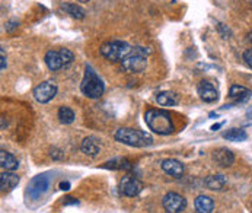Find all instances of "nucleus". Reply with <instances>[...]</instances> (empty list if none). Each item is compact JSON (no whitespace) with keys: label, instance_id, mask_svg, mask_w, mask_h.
<instances>
[{"label":"nucleus","instance_id":"nucleus-1","mask_svg":"<svg viewBox=\"0 0 252 213\" xmlns=\"http://www.w3.org/2000/svg\"><path fill=\"white\" fill-rule=\"evenodd\" d=\"M144 121L147 124V127L156 133V135H171L175 130L174 121L169 115V112L163 111V109H149L144 114Z\"/></svg>","mask_w":252,"mask_h":213},{"label":"nucleus","instance_id":"nucleus-2","mask_svg":"<svg viewBox=\"0 0 252 213\" xmlns=\"http://www.w3.org/2000/svg\"><path fill=\"white\" fill-rule=\"evenodd\" d=\"M115 141L133 147H146L153 144V138L149 133L136 129H128V127L118 129L115 132Z\"/></svg>","mask_w":252,"mask_h":213},{"label":"nucleus","instance_id":"nucleus-3","mask_svg":"<svg viewBox=\"0 0 252 213\" xmlns=\"http://www.w3.org/2000/svg\"><path fill=\"white\" fill-rule=\"evenodd\" d=\"M104 82L99 79V76L95 73V71L91 68V66H86V71H85V76H83V80L80 83V91L85 97L88 98H92V100H96L99 97H102L104 94Z\"/></svg>","mask_w":252,"mask_h":213},{"label":"nucleus","instance_id":"nucleus-4","mask_svg":"<svg viewBox=\"0 0 252 213\" xmlns=\"http://www.w3.org/2000/svg\"><path fill=\"white\" fill-rule=\"evenodd\" d=\"M149 48L146 47H134L130 54L123 60V69L128 73H139L143 71L147 66V56Z\"/></svg>","mask_w":252,"mask_h":213},{"label":"nucleus","instance_id":"nucleus-5","mask_svg":"<svg viewBox=\"0 0 252 213\" xmlns=\"http://www.w3.org/2000/svg\"><path fill=\"white\" fill-rule=\"evenodd\" d=\"M133 48L126 42V41H120V39H114L108 41L105 44H102L101 47V54L109 60V62H123L131 51Z\"/></svg>","mask_w":252,"mask_h":213},{"label":"nucleus","instance_id":"nucleus-6","mask_svg":"<svg viewBox=\"0 0 252 213\" xmlns=\"http://www.w3.org/2000/svg\"><path fill=\"white\" fill-rule=\"evenodd\" d=\"M48 187H50V177H48L47 174L36 176L35 178L31 179V182H30V185H28V190H27L28 197H30L31 200H38V199H41V197L47 193Z\"/></svg>","mask_w":252,"mask_h":213},{"label":"nucleus","instance_id":"nucleus-7","mask_svg":"<svg viewBox=\"0 0 252 213\" xmlns=\"http://www.w3.org/2000/svg\"><path fill=\"white\" fill-rule=\"evenodd\" d=\"M162 206L166 213H181L187 208V200L178 193H168L162 200Z\"/></svg>","mask_w":252,"mask_h":213},{"label":"nucleus","instance_id":"nucleus-8","mask_svg":"<svg viewBox=\"0 0 252 213\" xmlns=\"http://www.w3.org/2000/svg\"><path fill=\"white\" fill-rule=\"evenodd\" d=\"M57 94V86L54 82H42L41 85H38L35 89H34V98L39 104H47L50 103Z\"/></svg>","mask_w":252,"mask_h":213},{"label":"nucleus","instance_id":"nucleus-9","mask_svg":"<svg viewBox=\"0 0 252 213\" xmlns=\"http://www.w3.org/2000/svg\"><path fill=\"white\" fill-rule=\"evenodd\" d=\"M142 190H143V182L139 178L127 176L120 182V191H121V194H124L127 197H136L137 194L142 193Z\"/></svg>","mask_w":252,"mask_h":213},{"label":"nucleus","instance_id":"nucleus-10","mask_svg":"<svg viewBox=\"0 0 252 213\" xmlns=\"http://www.w3.org/2000/svg\"><path fill=\"white\" fill-rule=\"evenodd\" d=\"M197 92L200 95V98L204 101V103H216L219 100V92H217L216 86L209 82V80H203L200 82L198 88H197Z\"/></svg>","mask_w":252,"mask_h":213},{"label":"nucleus","instance_id":"nucleus-11","mask_svg":"<svg viewBox=\"0 0 252 213\" xmlns=\"http://www.w3.org/2000/svg\"><path fill=\"white\" fill-rule=\"evenodd\" d=\"M162 170H163L168 176H171V177L181 178L182 177V174H184V164L180 162L178 159L169 158V159L162 161Z\"/></svg>","mask_w":252,"mask_h":213},{"label":"nucleus","instance_id":"nucleus-12","mask_svg":"<svg viewBox=\"0 0 252 213\" xmlns=\"http://www.w3.org/2000/svg\"><path fill=\"white\" fill-rule=\"evenodd\" d=\"M213 159L216 161L217 165H220L223 168H227L235 162V155L227 147H219L213 153Z\"/></svg>","mask_w":252,"mask_h":213},{"label":"nucleus","instance_id":"nucleus-13","mask_svg":"<svg viewBox=\"0 0 252 213\" xmlns=\"http://www.w3.org/2000/svg\"><path fill=\"white\" fill-rule=\"evenodd\" d=\"M18 182H19V177L12 171H3L0 176V188L3 193L12 191L18 185Z\"/></svg>","mask_w":252,"mask_h":213},{"label":"nucleus","instance_id":"nucleus-14","mask_svg":"<svg viewBox=\"0 0 252 213\" xmlns=\"http://www.w3.org/2000/svg\"><path fill=\"white\" fill-rule=\"evenodd\" d=\"M194 205H195V211H197V213H212L213 212V209H215V202H213V199L209 197V196H204V194H200V196L195 199Z\"/></svg>","mask_w":252,"mask_h":213},{"label":"nucleus","instance_id":"nucleus-15","mask_svg":"<svg viewBox=\"0 0 252 213\" xmlns=\"http://www.w3.org/2000/svg\"><path fill=\"white\" fill-rule=\"evenodd\" d=\"M80 150L85 155H88L91 158H95L99 153L101 146H99V143L96 142L95 138H86V139H83V142L80 143Z\"/></svg>","mask_w":252,"mask_h":213},{"label":"nucleus","instance_id":"nucleus-16","mask_svg":"<svg viewBox=\"0 0 252 213\" xmlns=\"http://www.w3.org/2000/svg\"><path fill=\"white\" fill-rule=\"evenodd\" d=\"M44 60H45V65H47V68H48L50 71H59V69H62V68L64 66L63 62H62L60 53H59V51H54V50L47 51Z\"/></svg>","mask_w":252,"mask_h":213},{"label":"nucleus","instance_id":"nucleus-17","mask_svg":"<svg viewBox=\"0 0 252 213\" xmlns=\"http://www.w3.org/2000/svg\"><path fill=\"white\" fill-rule=\"evenodd\" d=\"M0 167L4 171H15L19 167V162L12 153H9L6 150H1L0 152Z\"/></svg>","mask_w":252,"mask_h":213},{"label":"nucleus","instance_id":"nucleus-18","mask_svg":"<svg viewBox=\"0 0 252 213\" xmlns=\"http://www.w3.org/2000/svg\"><path fill=\"white\" fill-rule=\"evenodd\" d=\"M229 97L232 100H235L236 103H244L247 101L250 97H251V91L247 89L245 86H241V85H233L229 91Z\"/></svg>","mask_w":252,"mask_h":213},{"label":"nucleus","instance_id":"nucleus-19","mask_svg":"<svg viewBox=\"0 0 252 213\" xmlns=\"http://www.w3.org/2000/svg\"><path fill=\"white\" fill-rule=\"evenodd\" d=\"M102 167L107 168V170H124V171L133 170V164L126 158H114L108 162H105Z\"/></svg>","mask_w":252,"mask_h":213},{"label":"nucleus","instance_id":"nucleus-20","mask_svg":"<svg viewBox=\"0 0 252 213\" xmlns=\"http://www.w3.org/2000/svg\"><path fill=\"white\" fill-rule=\"evenodd\" d=\"M156 101L158 104L162 106H172L178 104V95L175 92H171V91H163V92H159L158 97H156Z\"/></svg>","mask_w":252,"mask_h":213},{"label":"nucleus","instance_id":"nucleus-21","mask_svg":"<svg viewBox=\"0 0 252 213\" xmlns=\"http://www.w3.org/2000/svg\"><path fill=\"white\" fill-rule=\"evenodd\" d=\"M226 177L221 176V174H216V176H210V177L206 178V187L209 190H213V191H220L224 188L226 185Z\"/></svg>","mask_w":252,"mask_h":213},{"label":"nucleus","instance_id":"nucleus-22","mask_svg":"<svg viewBox=\"0 0 252 213\" xmlns=\"http://www.w3.org/2000/svg\"><path fill=\"white\" fill-rule=\"evenodd\" d=\"M223 138L229 142H244L248 139V135L242 129H230L223 133Z\"/></svg>","mask_w":252,"mask_h":213},{"label":"nucleus","instance_id":"nucleus-23","mask_svg":"<svg viewBox=\"0 0 252 213\" xmlns=\"http://www.w3.org/2000/svg\"><path fill=\"white\" fill-rule=\"evenodd\" d=\"M62 7L66 10V13H69L72 18H74V19H83L85 15H86L85 9L80 7L79 4H74V3H66V4H63Z\"/></svg>","mask_w":252,"mask_h":213},{"label":"nucleus","instance_id":"nucleus-24","mask_svg":"<svg viewBox=\"0 0 252 213\" xmlns=\"http://www.w3.org/2000/svg\"><path fill=\"white\" fill-rule=\"evenodd\" d=\"M59 120L63 123V124H72L74 121V111L69 106H62L59 109Z\"/></svg>","mask_w":252,"mask_h":213},{"label":"nucleus","instance_id":"nucleus-25","mask_svg":"<svg viewBox=\"0 0 252 213\" xmlns=\"http://www.w3.org/2000/svg\"><path fill=\"white\" fill-rule=\"evenodd\" d=\"M59 53H60V57H62V62H63V65H64V66H67V65L73 63V60H74V54H73L69 48H62Z\"/></svg>","mask_w":252,"mask_h":213},{"label":"nucleus","instance_id":"nucleus-26","mask_svg":"<svg viewBox=\"0 0 252 213\" xmlns=\"http://www.w3.org/2000/svg\"><path fill=\"white\" fill-rule=\"evenodd\" d=\"M244 60H245L247 66L252 69V48L251 50H247V51L244 53Z\"/></svg>","mask_w":252,"mask_h":213},{"label":"nucleus","instance_id":"nucleus-27","mask_svg":"<svg viewBox=\"0 0 252 213\" xmlns=\"http://www.w3.org/2000/svg\"><path fill=\"white\" fill-rule=\"evenodd\" d=\"M60 188H62L63 191H67V190H70V182H69V181H64V182H62V184H60Z\"/></svg>","mask_w":252,"mask_h":213},{"label":"nucleus","instance_id":"nucleus-28","mask_svg":"<svg viewBox=\"0 0 252 213\" xmlns=\"http://www.w3.org/2000/svg\"><path fill=\"white\" fill-rule=\"evenodd\" d=\"M1 71H4L6 69V57H4V51L1 50Z\"/></svg>","mask_w":252,"mask_h":213},{"label":"nucleus","instance_id":"nucleus-29","mask_svg":"<svg viewBox=\"0 0 252 213\" xmlns=\"http://www.w3.org/2000/svg\"><path fill=\"white\" fill-rule=\"evenodd\" d=\"M16 27H18V25H16L15 22H9V24H7V27H6V30H7V31H12V30H13V28H16Z\"/></svg>","mask_w":252,"mask_h":213},{"label":"nucleus","instance_id":"nucleus-30","mask_svg":"<svg viewBox=\"0 0 252 213\" xmlns=\"http://www.w3.org/2000/svg\"><path fill=\"white\" fill-rule=\"evenodd\" d=\"M69 203L74 205V203H77V200H76V199H72V197H67V199H66V202H64V205H69Z\"/></svg>","mask_w":252,"mask_h":213},{"label":"nucleus","instance_id":"nucleus-31","mask_svg":"<svg viewBox=\"0 0 252 213\" xmlns=\"http://www.w3.org/2000/svg\"><path fill=\"white\" fill-rule=\"evenodd\" d=\"M221 126H223V123H219V124H215V126H212V130H213V132H216L217 129H220Z\"/></svg>","mask_w":252,"mask_h":213},{"label":"nucleus","instance_id":"nucleus-32","mask_svg":"<svg viewBox=\"0 0 252 213\" xmlns=\"http://www.w3.org/2000/svg\"><path fill=\"white\" fill-rule=\"evenodd\" d=\"M248 41L251 42V45H252V31L250 33V34H248Z\"/></svg>","mask_w":252,"mask_h":213},{"label":"nucleus","instance_id":"nucleus-33","mask_svg":"<svg viewBox=\"0 0 252 213\" xmlns=\"http://www.w3.org/2000/svg\"><path fill=\"white\" fill-rule=\"evenodd\" d=\"M248 117H250V118H252V106H251V109L248 111Z\"/></svg>","mask_w":252,"mask_h":213},{"label":"nucleus","instance_id":"nucleus-34","mask_svg":"<svg viewBox=\"0 0 252 213\" xmlns=\"http://www.w3.org/2000/svg\"><path fill=\"white\" fill-rule=\"evenodd\" d=\"M79 1H89V0H79Z\"/></svg>","mask_w":252,"mask_h":213}]
</instances>
